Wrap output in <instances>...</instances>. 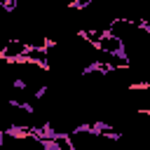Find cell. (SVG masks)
Here are the masks:
<instances>
[{"label":"cell","instance_id":"obj_1","mask_svg":"<svg viewBox=\"0 0 150 150\" xmlns=\"http://www.w3.org/2000/svg\"><path fill=\"white\" fill-rule=\"evenodd\" d=\"M127 89L129 91H150V80H145V82H129Z\"/></svg>","mask_w":150,"mask_h":150}]
</instances>
